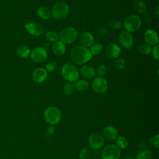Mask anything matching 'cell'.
<instances>
[{
	"mask_svg": "<svg viewBox=\"0 0 159 159\" xmlns=\"http://www.w3.org/2000/svg\"><path fill=\"white\" fill-rule=\"evenodd\" d=\"M70 57L75 63L82 65L89 61L92 58V55L88 48L82 45H77L71 50Z\"/></svg>",
	"mask_w": 159,
	"mask_h": 159,
	"instance_id": "1",
	"label": "cell"
},
{
	"mask_svg": "<svg viewBox=\"0 0 159 159\" xmlns=\"http://www.w3.org/2000/svg\"><path fill=\"white\" fill-rule=\"evenodd\" d=\"M44 118L48 124L51 125H54L60 121L61 119V112L57 107L50 106L44 111Z\"/></svg>",
	"mask_w": 159,
	"mask_h": 159,
	"instance_id": "2",
	"label": "cell"
},
{
	"mask_svg": "<svg viewBox=\"0 0 159 159\" xmlns=\"http://www.w3.org/2000/svg\"><path fill=\"white\" fill-rule=\"evenodd\" d=\"M61 75L68 82H74L78 79L79 71L74 65L66 63L61 68Z\"/></svg>",
	"mask_w": 159,
	"mask_h": 159,
	"instance_id": "3",
	"label": "cell"
},
{
	"mask_svg": "<svg viewBox=\"0 0 159 159\" xmlns=\"http://www.w3.org/2000/svg\"><path fill=\"white\" fill-rule=\"evenodd\" d=\"M122 25L126 32L129 33L134 32L140 29L142 25V20L139 16L132 14L124 19Z\"/></svg>",
	"mask_w": 159,
	"mask_h": 159,
	"instance_id": "4",
	"label": "cell"
},
{
	"mask_svg": "<svg viewBox=\"0 0 159 159\" xmlns=\"http://www.w3.org/2000/svg\"><path fill=\"white\" fill-rule=\"evenodd\" d=\"M60 41L64 44L73 43L78 36V31L72 27H67L61 30L59 35Z\"/></svg>",
	"mask_w": 159,
	"mask_h": 159,
	"instance_id": "5",
	"label": "cell"
},
{
	"mask_svg": "<svg viewBox=\"0 0 159 159\" xmlns=\"http://www.w3.org/2000/svg\"><path fill=\"white\" fill-rule=\"evenodd\" d=\"M69 13L68 6L63 2H57L55 4L51 11V14L53 18L57 20L63 19L65 18Z\"/></svg>",
	"mask_w": 159,
	"mask_h": 159,
	"instance_id": "6",
	"label": "cell"
},
{
	"mask_svg": "<svg viewBox=\"0 0 159 159\" xmlns=\"http://www.w3.org/2000/svg\"><path fill=\"white\" fill-rule=\"evenodd\" d=\"M120 150L116 145L109 144L106 145L101 151L102 159H119Z\"/></svg>",
	"mask_w": 159,
	"mask_h": 159,
	"instance_id": "7",
	"label": "cell"
},
{
	"mask_svg": "<svg viewBox=\"0 0 159 159\" xmlns=\"http://www.w3.org/2000/svg\"><path fill=\"white\" fill-rule=\"evenodd\" d=\"M104 139L99 132L91 134L88 138V144L90 148L97 150L101 149L104 144Z\"/></svg>",
	"mask_w": 159,
	"mask_h": 159,
	"instance_id": "8",
	"label": "cell"
},
{
	"mask_svg": "<svg viewBox=\"0 0 159 159\" xmlns=\"http://www.w3.org/2000/svg\"><path fill=\"white\" fill-rule=\"evenodd\" d=\"M30 57L34 62L40 63L46 60L47 57V52L44 47H37L30 52Z\"/></svg>",
	"mask_w": 159,
	"mask_h": 159,
	"instance_id": "9",
	"label": "cell"
},
{
	"mask_svg": "<svg viewBox=\"0 0 159 159\" xmlns=\"http://www.w3.org/2000/svg\"><path fill=\"white\" fill-rule=\"evenodd\" d=\"M92 88L97 93H104L108 89L107 81L101 76L96 77L93 80Z\"/></svg>",
	"mask_w": 159,
	"mask_h": 159,
	"instance_id": "10",
	"label": "cell"
},
{
	"mask_svg": "<svg viewBox=\"0 0 159 159\" xmlns=\"http://www.w3.org/2000/svg\"><path fill=\"white\" fill-rule=\"evenodd\" d=\"M25 29L33 36H39L43 32L42 25L36 22H29L24 24Z\"/></svg>",
	"mask_w": 159,
	"mask_h": 159,
	"instance_id": "11",
	"label": "cell"
},
{
	"mask_svg": "<svg viewBox=\"0 0 159 159\" xmlns=\"http://www.w3.org/2000/svg\"><path fill=\"white\" fill-rule=\"evenodd\" d=\"M120 47L114 43H109L105 47L106 55L111 59H116L118 58L120 54Z\"/></svg>",
	"mask_w": 159,
	"mask_h": 159,
	"instance_id": "12",
	"label": "cell"
},
{
	"mask_svg": "<svg viewBox=\"0 0 159 159\" xmlns=\"http://www.w3.org/2000/svg\"><path fill=\"white\" fill-rule=\"evenodd\" d=\"M119 42L122 46L126 48L130 49L134 44V39L130 33L124 31L120 33L119 37Z\"/></svg>",
	"mask_w": 159,
	"mask_h": 159,
	"instance_id": "13",
	"label": "cell"
},
{
	"mask_svg": "<svg viewBox=\"0 0 159 159\" xmlns=\"http://www.w3.org/2000/svg\"><path fill=\"white\" fill-rule=\"evenodd\" d=\"M144 40L150 46H155L158 44V36L156 31L152 29H147L144 33Z\"/></svg>",
	"mask_w": 159,
	"mask_h": 159,
	"instance_id": "14",
	"label": "cell"
},
{
	"mask_svg": "<svg viewBox=\"0 0 159 159\" xmlns=\"http://www.w3.org/2000/svg\"><path fill=\"white\" fill-rule=\"evenodd\" d=\"M48 72L43 68H37L32 72L33 81L36 83H42L47 79Z\"/></svg>",
	"mask_w": 159,
	"mask_h": 159,
	"instance_id": "15",
	"label": "cell"
},
{
	"mask_svg": "<svg viewBox=\"0 0 159 159\" xmlns=\"http://www.w3.org/2000/svg\"><path fill=\"white\" fill-rule=\"evenodd\" d=\"M102 135L104 139L109 141H112L116 140L118 137V132L114 127L107 125L104 128Z\"/></svg>",
	"mask_w": 159,
	"mask_h": 159,
	"instance_id": "16",
	"label": "cell"
},
{
	"mask_svg": "<svg viewBox=\"0 0 159 159\" xmlns=\"http://www.w3.org/2000/svg\"><path fill=\"white\" fill-rule=\"evenodd\" d=\"M80 41L82 46L88 48L91 47L94 44L93 35L88 31L83 32L80 37Z\"/></svg>",
	"mask_w": 159,
	"mask_h": 159,
	"instance_id": "17",
	"label": "cell"
},
{
	"mask_svg": "<svg viewBox=\"0 0 159 159\" xmlns=\"http://www.w3.org/2000/svg\"><path fill=\"white\" fill-rule=\"evenodd\" d=\"M81 75L88 80L93 79L96 76V70L90 66H83L80 69Z\"/></svg>",
	"mask_w": 159,
	"mask_h": 159,
	"instance_id": "18",
	"label": "cell"
},
{
	"mask_svg": "<svg viewBox=\"0 0 159 159\" xmlns=\"http://www.w3.org/2000/svg\"><path fill=\"white\" fill-rule=\"evenodd\" d=\"M52 51L53 53L56 55L60 56L63 55L66 51L65 44H64L60 40L54 42L52 45Z\"/></svg>",
	"mask_w": 159,
	"mask_h": 159,
	"instance_id": "19",
	"label": "cell"
},
{
	"mask_svg": "<svg viewBox=\"0 0 159 159\" xmlns=\"http://www.w3.org/2000/svg\"><path fill=\"white\" fill-rule=\"evenodd\" d=\"M30 50L29 48L26 45H20L19 46L16 50V54L22 58H27L30 54Z\"/></svg>",
	"mask_w": 159,
	"mask_h": 159,
	"instance_id": "20",
	"label": "cell"
},
{
	"mask_svg": "<svg viewBox=\"0 0 159 159\" xmlns=\"http://www.w3.org/2000/svg\"><path fill=\"white\" fill-rule=\"evenodd\" d=\"M37 14L40 19L46 20L50 17L51 15V11L47 7L41 6L37 9Z\"/></svg>",
	"mask_w": 159,
	"mask_h": 159,
	"instance_id": "21",
	"label": "cell"
},
{
	"mask_svg": "<svg viewBox=\"0 0 159 159\" xmlns=\"http://www.w3.org/2000/svg\"><path fill=\"white\" fill-rule=\"evenodd\" d=\"M89 83L86 80H77L76 81H74L73 86L78 91H83L86 90L89 88Z\"/></svg>",
	"mask_w": 159,
	"mask_h": 159,
	"instance_id": "22",
	"label": "cell"
},
{
	"mask_svg": "<svg viewBox=\"0 0 159 159\" xmlns=\"http://www.w3.org/2000/svg\"><path fill=\"white\" fill-rule=\"evenodd\" d=\"M133 7L139 13H144L147 9L145 3L140 0H135L134 1Z\"/></svg>",
	"mask_w": 159,
	"mask_h": 159,
	"instance_id": "23",
	"label": "cell"
},
{
	"mask_svg": "<svg viewBox=\"0 0 159 159\" xmlns=\"http://www.w3.org/2000/svg\"><path fill=\"white\" fill-rule=\"evenodd\" d=\"M128 140L126 137L124 136H119L117 137L116 139V144L117 147L119 148L124 149L127 147L128 146Z\"/></svg>",
	"mask_w": 159,
	"mask_h": 159,
	"instance_id": "24",
	"label": "cell"
},
{
	"mask_svg": "<svg viewBox=\"0 0 159 159\" xmlns=\"http://www.w3.org/2000/svg\"><path fill=\"white\" fill-rule=\"evenodd\" d=\"M138 52L142 55H148L152 50V47L147 43H142L138 47Z\"/></svg>",
	"mask_w": 159,
	"mask_h": 159,
	"instance_id": "25",
	"label": "cell"
},
{
	"mask_svg": "<svg viewBox=\"0 0 159 159\" xmlns=\"http://www.w3.org/2000/svg\"><path fill=\"white\" fill-rule=\"evenodd\" d=\"M102 50H103V47L101 44L95 43L91 47L89 51L93 56V55H98L100 54L102 52Z\"/></svg>",
	"mask_w": 159,
	"mask_h": 159,
	"instance_id": "26",
	"label": "cell"
},
{
	"mask_svg": "<svg viewBox=\"0 0 159 159\" xmlns=\"http://www.w3.org/2000/svg\"><path fill=\"white\" fill-rule=\"evenodd\" d=\"M152 153L149 150H145L140 152L135 159H152Z\"/></svg>",
	"mask_w": 159,
	"mask_h": 159,
	"instance_id": "27",
	"label": "cell"
},
{
	"mask_svg": "<svg viewBox=\"0 0 159 159\" xmlns=\"http://www.w3.org/2000/svg\"><path fill=\"white\" fill-rule=\"evenodd\" d=\"M46 38L50 42H56L59 40L58 35L54 31H48L47 32Z\"/></svg>",
	"mask_w": 159,
	"mask_h": 159,
	"instance_id": "28",
	"label": "cell"
},
{
	"mask_svg": "<svg viewBox=\"0 0 159 159\" xmlns=\"http://www.w3.org/2000/svg\"><path fill=\"white\" fill-rule=\"evenodd\" d=\"M91 153H92L89 148L84 147L80 152L79 157L81 159H88L90 157Z\"/></svg>",
	"mask_w": 159,
	"mask_h": 159,
	"instance_id": "29",
	"label": "cell"
},
{
	"mask_svg": "<svg viewBox=\"0 0 159 159\" xmlns=\"http://www.w3.org/2000/svg\"><path fill=\"white\" fill-rule=\"evenodd\" d=\"M73 84L71 82H66L63 87V92L66 95H70L73 91Z\"/></svg>",
	"mask_w": 159,
	"mask_h": 159,
	"instance_id": "30",
	"label": "cell"
},
{
	"mask_svg": "<svg viewBox=\"0 0 159 159\" xmlns=\"http://www.w3.org/2000/svg\"><path fill=\"white\" fill-rule=\"evenodd\" d=\"M57 68V64L55 61H51L50 62H48L47 65H46V68L45 70H47V72H50V73H52L54 71L56 70Z\"/></svg>",
	"mask_w": 159,
	"mask_h": 159,
	"instance_id": "31",
	"label": "cell"
},
{
	"mask_svg": "<svg viewBox=\"0 0 159 159\" xmlns=\"http://www.w3.org/2000/svg\"><path fill=\"white\" fill-rule=\"evenodd\" d=\"M150 143L155 148L159 147V135L158 134L152 136L150 139Z\"/></svg>",
	"mask_w": 159,
	"mask_h": 159,
	"instance_id": "32",
	"label": "cell"
},
{
	"mask_svg": "<svg viewBox=\"0 0 159 159\" xmlns=\"http://www.w3.org/2000/svg\"><path fill=\"white\" fill-rule=\"evenodd\" d=\"M125 61L122 58H117L114 61V66L118 70H122L125 67Z\"/></svg>",
	"mask_w": 159,
	"mask_h": 159,
	"instance_id": "33",
	"label": "cell"
},
{
	"mask_svg": "<svg viewBox=\"0 0 159 159\" xmlns=\"http://www.w3.org/2000/svg\"><path fill=\"white\" fill-rule=\"evenodd\" d=\"M106 67L104 65L101 64L99 65L96 71V73L99 76H102L106 74Z\"/></svg>",
	"mask_w": 159,
	"mask_h": 159,
	"instance_id": "34",
	"label": "cell"
},
{
	"mask_svg": "<svg viewBox=\"0 0 159 159\" xmlns=\"http://www.w3.org/2000/svg\"><path fill=\"white\" fill-rule=\"evenodd\" d=\"M109 25L110 27L113 29H120L122 27V24L120 21L117 20H112L109 22Z\"/></svg>",
	"mask_w": 159,
	"mask_h": 159,
	"instance_id": "35",
	"label": "cell"
},
{
	"mask_svg": "<svg viewBox=\"0 0 159 159\" xmlns=\"http://www.w3.org/2000/svg\"><path fill=\"white\" fill-rule=\"evenodd\" d=\"M158 47L159 45L157 44L155 46H153V48H152L151 52L152 53V56L155 60L157 61L159 60V53H158Z\"/></svg>",
	"mask_w": 159,
	"mask_h": 159,
	"instance_id": "36",
	"label": "cell"
},
{
	"mask_svg": "<svg viewBox=\"0 0 159 159\" xmlns=\"http://www.w3.org/2000/svg\"><path fill=\"white\" fill-rule=\"evenodd\" d=\"M53 132H54V127H53V125H52L47 129L46 135H47L48 136L52 135L53 134Z\"/></svg>",
	"mask_w": 159,
	"mask_h": 159,
	"instance_id": "37",
	"label": "cell"
},
{
	"mask_svg": "<svg viewBox=\"0 0 159 159\" xmlns=\"http://www.w3.org/2000/svg\"><path fill=\"white\" fill-rule=\"evenodd\" d=\"M155 14L157 17L159 16V7L158 6L156 7V9H155Z\"/></svg>",
	"mask_w": 159,
	"mask_h": 159,
	"instance_id": "38",
	"label": "cell"
},
{
	"mask_svg": "<svg viewBox=\"0 0 159 159\" xmlns=\"http://www.w3.org/2000/svg\"><path fill=\"white\" fill-rule=\"evenodd\" d=\"M125 159H135V158H134L133 157H131V156H127Z\"/></svg>",
	"mask_w": 159,
	"mask_h": 159,
	"instance_id": "39",
	"label": "cell"
}]
</instances>
